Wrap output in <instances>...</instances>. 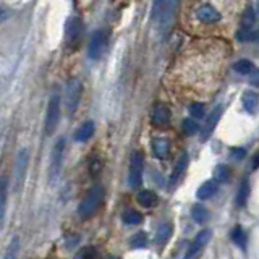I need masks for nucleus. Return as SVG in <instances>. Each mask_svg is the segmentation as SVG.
Segmentation results:
<instances>
[{
	"label": "nucleus",
	"mask_w": 259,
	"mask_h": 259,
	"mask_svg": "<svg viewBox=\"0 0 259 259\" xmlns=\"http://www.w3.org/2000/svg\"><path fill=\"white\" fill-rule=\"evenodd\" d=\"M104 198H105L104 186H100V185L93 186V188H91L88 193H86L84 198L81 199V203L78 206V215L83 220L91 219L99 210Z\"/></svg>",
	"instance_id": "1"
},
{
	"label": "nucleus",
	"mask_w": 259,
	"mask_h": 259,
	"mask_svg": "<svg viewBox=\"0 0 259 259\" xmlns=\"http://www.w3.org/2000/svg\"><path fill=\"white\" fill-rule=\"evenodd\" d=\"M253 10H254V13H256V16H259V2H256V3H253Z\"/></svg>",
	"instance_id": "38"
},
{
	"label": "nucleus",
	"mask_w": 259,
	"mask_h": 259,
	"mask_svg": "<svg viewBox=\"0 0 259 259\" xmlns=\"http://www.w3.org/2000/svg\"><path fill=\"white\" fill-rule=\"evenodd\" d=\"M254 21H256V13H254L253 10V7L249 5L246 10L243 12V16H242V28L243 30H249L253 25H254Z\"/></svg>",
	"instance_id": "24"
},
{
	"label": "nucleus",
	"mask_w": 259,
	"mask_h": 259,
	"mask_svg": "<svg viewBox=\"0 0 259 259\" xmlns=\"http://www.w3.org/2000/svg\"><path fill=\"white\" fill-rule=\"evenodd\" d=\"M258 167H259V152L254 156V159H253V169H258Z\"/></svg>",
	"instance_id": "36"
},
{
	"label": "nucleus",
	"mask_w": 259,
	"mask_h": 259,
	"mask_svg": "<svg viewBox=\"0 0 259 259\" xmlns=\"http://www.w3.org/2000/svg\"><path fill=\"white\" fill-rule=\"evenodd\" d=\"M233 68L240 75H249L254 70V65H253V62H249V60H238Z\"/></svg>",
	"instance_id": "28"
},
{
	"label": "nucleus",
	"mask_w": 259,
	"mask_h": 259,
	"mask_svg": "<svg viewBox=\"0 0 259 259\" xmlns=\"http://www.w3.org/2000/svg\"><path fill=\"white\" fill-rule=\"evenodd\" d=\"M248 196H249V185H248V181L244 180L242 183V186H240V190H238L237 199H235V203H237L238 208H243V206L246 204Z\"/></svg>",
	"instance_id": "25"
},
{
	"label": "nucleus",
	"mask_w": 259,
	"mask_h": 259,
	"mask_svg": "<svg viewBox=\"0 0 259 259\" xmlns=\"http://www.w3.org/2000/svg\"><path fill=\"white\" fill-rule=\"evenodd\" d=\"M28 162H30V151L21 149L16 157V167H15V181H16V191L20 193L23 188V181L26 178Z\"/></svg>",
	"instance_id": "10"
},
{
	"label": "nucleus",
	"mask_w": 259,
	"mask_h": 259,
	"mask_svg": "<svg viewBox=\"0 0 259 259\" xmlns=\"http://www.w3.org/2000/svg\"><path fill=\"white\" fill-rule=\"evenodd\" d=\"M105 47H107V32L104 30L94 31L93 36H91V41H89V50H88L89 59L99 60L104 54Z\"/></svg>",
	"instance_id": "8"
},
{
	"label": "nucleus",
	"mask_w": 259,
	"mask_h": 259,
	"mask_svg": "<svg viewBox=\"0 0 259 259\" xmlns=\"http://www.w3.org/2000/svg\"><path fill=\"white\" fill-rule=\"evenodd\" d=\"M169 151H170V143L167 141L165 138H156V140L152 141V152H154L156 157L165 159V157L169 156Z\"/></svg>",
	"instance_id": "15"
},
{
	"label": "nucleus",
	"mask_w": 259,
	"mask_h": 259,
	"mask_svg": "<svg viewBox=\"0 0 259 259\" xmlns=\"http://www.w3.org/2000/svg\"><path fill=\"white\" fill-rule=\"evenodd\" d=\"M18 253H20V237L15 235L10 240V244H8L5 254H3V259H18Z\"/></svg>",
	"instance_id": "21"
},
{
	"label": "nucleus",
	"mask_w": 259,
	"mask_h": 259,
	"mask_svg": "<svg viewBox=\"0 0 259 259\" xmlns=\"http://www.w3.org/2000/svg\"><path fill=\"white\" fill-rule=\"evenodd\" d=\"M123 222L127 225H138L143 222V215L138 212V210H133V209H127L122 215Z\"/></svg>",
	"instance_id": "23"
},
{
	"label": "nucleus",
	"mask_w": 259,
	"mask_h": 259,
	"mask_svg": "<svg viewBox=\"0 0 259 259\" xmlns=\"http://www.w3.org/2000/svg\"><path fill=\"white\" fill-rule=\"evenodd\" d=\"M251 83H253L254 86H259V71L256 73V76H254V78H251Z\"/></svg>",
	"instance_id": "37"
},
{
	"label": "nucleus",
	"mask_w": 259,
	"mask_h": 259,
	"mask_svg": "<svg viewBox=\"0 0 259 259\" xmlns=\"http://www.w3.org/2000/svg\"><path fill=\"white\" fill-rule=\"evenodd\" d=\"M219 190V183L215 180H209L206 181V183H203L198 188V193H196V196H198L199 199H209L210 196H214L215 193H217Z\"/></svg>",
	"instance_id": "16"
},
{
	"label": "nucleus",
	"mask_w": 259,
	"mask_h": 259,
	"mask_svg": "<svg viewBox=\"0 0 259 259\" xmlns=\"http://www.w3.org/2000/svg\"><path fill=\"white\" fill-rule=\"evenodd\" d=\"M130 243H131V248H145L147 244V237L145 232H138L135 237L130 240Z\"/></svg>",
	"instance_id": "31"
},
{
	"label": "nucleus",
	"mask_w": 259,
	"mask_h": 259,
	"mask_svg": "<svg viewBox=\"0 0 259 259\" xmlns=\"http://www.w3.org/2000/svg\"><path fill=\"white\" fill-rule=\"evenodd\" d=\"M143 172H145V154L135 151L130 159V186L138 188L143 183Z\"/></svg>",
	"instance_id": "6"
},
{
	"label": "nucleus",
	"mask_w": 259,
	"mask_h": 259,
	"mask_svg": "<svg viewBox=\"0 0 259 259\" xmlns=\"http://www.w3.org/2000/svg\"><path fill=\"white\" fill-rule=\"evenodd\" d=\"M109 259H117V258H109Z\"/></svg>",
	"instance_id": "39"
},
{
	"label": "nucleus",
	"mask_w": 259,
	"mask_h": 259,
	"mask_svg": "<svg viewBox=\"0 0 259 259\" xmlns=\"http://www.w3.org/2000/svg\"><path fill=\"white\" fill-rule=\"evenodd\" d=\"M8 18H10V12L5 10V8H2V7H0V23L7 21Z\"/></svg>",
	"instance_id": "34"
},
{
	"label": "nucleus",
	"mask_w": 259,
	"mask_h": 259,
	"mask_svg": "<svg viewBox=\"0 0 259 259\" xmlns=\"http://www.w3.org/2000/svg\"><path fill=\"white\" fill-rule=\"evenodd\" d=\"M230 178V170L228 167L225 165H219L215 169V181H227Z\"/></svg>",
	"instance_id": "32"
},
{
	"label": "nucleus",
	"mask_w": 259,
	"mask_h": 259,
	"mask_svg": "<svg viewBox=\"0 0 259 259\" xmlns=\"http://www.w3.org/2000/svg\"><path fill=\"white\" fill-rule=\"evenodd\" d=\"M138 203H140L143 208H156L157 203H159V198L154 191L151 190H143L138 193Z\"/></svg>",
	"instance_id": "17"
},
{
	"label": "nucleus",
	"mask_w": 259,
	"mask_h": 259,
	"mask_svg": "<svg viewBox=\"0 0 259 259\" xmlns=\"http://www.w3.org/2000/svg\"><path fill=\"white\" fill-rule=\"evenodd\" d=\"M60 104L62 100L59 93H54L49 99V105H47L46 112V135H52L60 122Z\"/></svg>",
	"instance_id": "5"
},
{
	"label": "nucleus",
	"mask_w": 259,
	"mask_h": 259,
	"mask_svg": "<svg viewBox=\"0 0 259 259\" xmlns=\"http://www.w3.org/2000/svg\"><path fill=\"white\" fill-rule=\"evenodd\" d=\"M83 36V21L80 16H70L65 25V44L70 50L76 49Z\"/></svg>",
	"instance_id": "4"
},
{
	"label": "nucleus",
	"mask_w": 259,
	"mask_h": 259,
	"mask_svg": "<svg viewBox=\"0 0 259 259\" xmlns=\"http://www.w3.org/2000/svg\"><path fill=\"white\" fill-rule=\"evenodd\" d=\"M183 131L188 136H193L199 131V127L193 118H186V120H183Z\"/></svg>",
	"instance_id": "30"
},
{
	"label": "nucleus",
	"mask_w": 259,
	"mask_h": 259,
	"mask_svg": "<svg viewBox=\"0 0 259 259\" xmlns=\"http://www.w3.org/2000/svg\"><path fill=\"white\" fill-rule=\"evenodd\" d=\"M81 94H83V83L78 78H71L65 88V109L68 113H75L80 107Z\"/></svg>",
	"instance_id": "3"
},
{
	"label": "nucleus",
	"mask_w": 259,
	"mask_h": 259,
	"mask_svg": "<svg viewBox=\"0 0 259 259\" xmlns=\"http://www.w3.org/2000/svg\"><path fill=\"white\" fill-rule=\"evenodd\" d=\"M94 135V122H84L81 127L78 128V131L75 133V140L78 143H86L88 140H91V136Z\"/></svg>",
	"instance_id": "18"
},
{
	"label": "nucleus",
	"mask_w": 259,
	"mask_h": 259,
	"mask_svg": "<svg viewBox=\"0 0 259 259\" xmlns=\"http://www.w3.org/2000/svg\"><path fill=\"white\" fill-rule=\"evenodd\" d=\"M191 217L194 219L196 224H204V222H208V219H209V210L206 209L204 206L198 204L191 209Z\"/></svg>",
	"instance_id": "22"
},
{
	"label": "nucleus",
	"mask_w": 259,
	"mask_h": 259,
	"mask_svg": "<svg viewBox=\"0 0 259 259\" xmlns=\"http://www.w3.org/2000/svg\"><path fill=\"white\" fill-rule=\"evenodd\" d=\"M64 154H65V140L64 138H59L50 157V174H49L50 181H57V178H59L62 172V164H64Z\"/></svg>",
	"instance_id": "7"
},
{
	"label": "nucleus",
	"mask_w": 259,
	"mask_h": 259,
	"mask_svg": "<svg viewBox=\"0 0 259 259\" xmlns=\"http://www.w3.org/2000/svg\"><path fill=\"white\" fill-rule=\"evenodd\" d=\"M190 115L193 118H203L206 115V107L203 102H194L190 105Z\"/></svg>",
	"instance_id": "29"
},
{
	"label": "nucleus",
	"mask_w": 259,
	"mask_h": 259,
	"mask_svg": "<svg viewBox=\"0 0 259 259\" xmlns=\"http://www.w3.org/2000/svg\"><path fill=\"white\" fill-rule=\"evenodd\" d=\"M232 240H233V243L238 244L242 249L246 248V233L243 232L242 227H235L232 230Z\"/></svg>",
	"instance_id": "27"
},
{
	"label": "nucleus",
	"mask_w": 259,
	"mask_h": 259,
	"mask_svg": "<svg viewBox=\"0 0 259 259\" xmlns=\"http://www.w3.org/2000/svg\"><path fill=\"white\" fill-rule=\"evenodd\" d=\"M177 8V2H154V20L159 25L161 31L170 30L174 21V13Z\"/></svg>",
	"instance_id": "2"
},
{
	"label": "nucleus",
	"mask_w": 259,
	"mask_h": 259,
	"mask_svg": "<svg viewBox=\"0 0 259 259\" xmlns=\"http://www.w3.org/2000/svg\"><path fill=\"white\" fill-rule=\"evenodd\" d=\"M194 16L203 25H215V23L222 20L220 12L214 5H210V3H201V5H198V8L194 10Z\"/></svg>",
	"instance_id": "9"
},
{
	"label": "nucleus",
	"mask_w": 259,
	"mask_h": 259,
	"mask_svg": "<svg viewBox=\"0 0 259 259\" xmlns=\"http://www.w3.org/2000/svg\"><path fill=\"white\" fill-rule=\"evenodd\" d=\"M243 105L249 113H256L259 109V96L253 91H249L243 96Z\"/></svg>",
	"instance_id": "20"
},
{
	"label": "nucleus",
	"mask_w": 259,
	"mask_h": 259,
	"mask_svg": "<svg viewBox=\"0 0 259 259\" xmlns=\"http://www.w3.org/2000/svg\"><path fill=\"white\" fill-rule=\"evenodd\" d=\"M220 115H222V107H215L212 112H210L208 122H206L203 131H201V138H203V141H206L208 138L212 135L215 127H217L219 120H220Z\"/></svg>",
	"instance_id": "13"
},
{
	"label": "nucleus",
	"mask_w": 259,
	"mask_h": 259,
	"mask_svg": "<svg viewBox=\"0 0 259 259\" xmlns=\"http://www.w3.org/2000/svg\"><path fill=\"white\" fill-rule=\"evenodd\" d=\"M7 203H8V178L2 177L0 178V230L3 228L7 214Z\"/></svg>",
	"instance_id": "12"
},
{
	"label": "nucleus",
	"mask_w": 259,
	"mask_h": 259,
	"mask_svg": "<svg viewBox=\"0 0 259 259\" xmlns=\"http://www.w3.org/2000/svg\"><path fill=\"white\" fill-rule=\"evenodd\" d=\"M209 240H210V230H203V232H199L198 235H196V238L193 240V243H191V246L188 249V253H186L185 259H193L196 254H198L201 249L209 243Z\"/></svg>",
	"instance_id": "11"
},
{
	"label": "nucleus",
	"mask_w": 259,
	"mask_h": 259,
	"mask_svg": "<svg viewBox=\"0 0 259 259\" xmlns=\"http://www.w3.org/2000/svg\"><path fill=\"white\" fill-rule=\"evenodd\" d=\"M170 235H172V225L170 224L161 225L159 230H157V244H165L169 242Z\"/></svg>",
	"instance_id": "26"
},
{
	"label": "nucleus",
	"mask_w": 259,
	"mask_h": 259,
	"mask_svg": "<svg viewBox=\"0 0 259 259\" xmlns=\"http://www.w3.org/2000/svg\"><path fill=\"white\" fill-rule=\"evenodd\" d=\"M99 170H100V164H99V162H93V164H91V174L96 175V174H99Z\"/></svg>",
	"instance_id": "35"
},
{
	"label": "nucleus",
	"mask_w": 259,
	"mask_h": 259,
	"mask_svg": "<svg viewBox=\"0 0 259 259\" xmlns=\"http://www.w3.org/2000/svg\"><path fill=\"white\" fill-rule=\"evenodd\" d=\"M75 259H96V249L94 248H83L78 251Z\"/></svg>",
	"instance_id": "33"
},
{
	"label": "nucleus",
	"mask_w": 259,
	"mask_h": 259,
	"mask_svg": "<svg viewBox=\"0 0 259 259\" xmlns=\"http://www.w3.org/2000/svg\"><path fill=\"white\" fill-rule=\"evenodd\" d=\"M186 165H188V156H186V154H181L180 159L177 161V164H175V167H174V172H172V175H170V185H174L175 181L178 180L181 175H183Z\"/></svg>",
	"instance_id": "19"
},
{
	"label": "nucleus",
	"mask_w": 259,
	"mask_h": 259,
	"mask_svg": "<svg viewBox=\"0 0 259 259\" xmlns=\"http://www.w3.org/2000/svg\"><path fill=\"white\" fill-rule=\"evenodd\" d=\"M170 109L165 104H157L154 107V112H152V123L157 125V127H164L170 122Z\"/></svg>",
	"instance_id": "14"
}]
</instances>
